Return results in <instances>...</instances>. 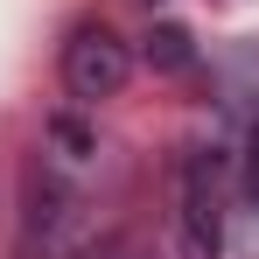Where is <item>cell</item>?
Instances as JSON below:
<instances>
[{
    "label": "cell",
    "mask_w": 259,
    "mask_h": 259,
    "mask_svg": "<svg viewBox=\"0 0 259 259\" xmlns=\"http://www.w3.org/2000/svg\"><path fill=\"white\" fill-rule=\"evenodd\" d=\"M126 77H133V49L119 42V28H105V21L70 28V42H63V91H70L77 105L119 98Z\"/></svg>",
    "instance_id": "obj_1"
},
{
    "label": "cell",
    "mask_w": 259,
    "mask_h": 259,
    "mask_svg": "<svg viewBox=\"0 0 259 259\" xmlns=\"http://www.w3.org/2000/svg\"><path fill=\"white\" fill-rule=\"evenodd\" d=\"M175 224H182V259H217V238H224V182H217L210 154H189L182 175H175Z\"/></svg>",
    "instance_id": "obj_2"
},
{
    "label": "cell",
    "mask_w": 259,
    "mask_h": 259,
    "mask_svg": "<svg viewBox=\"0 0 259 259\" xmlns=\"http://www.w3.org/2000/svg\"><path fill=\"white\" fill-rule=\"evenodd\" d=\"M147 63H161V70H189V63H196V49H189V28L161 21V28L147 35Z\"/></svg>",
    "instance_id": "obj_4"
},
{
    "label": "cell",
    "mask_w": 259,
    "mask_h": 259,
    "mask_svg": "<svg viewBox=\"0 0 259 259\" xmlns=\"http://www.w3.org/2000/svg\"><path fill=\"white\" fill-rule=\"evenodd\" d=\"M77 196L63 189V182H35V217H28V252H42V259H63L70 245H77Z\"/></svg>",
    "instance_id": "obj_3"
}]
</instances>
